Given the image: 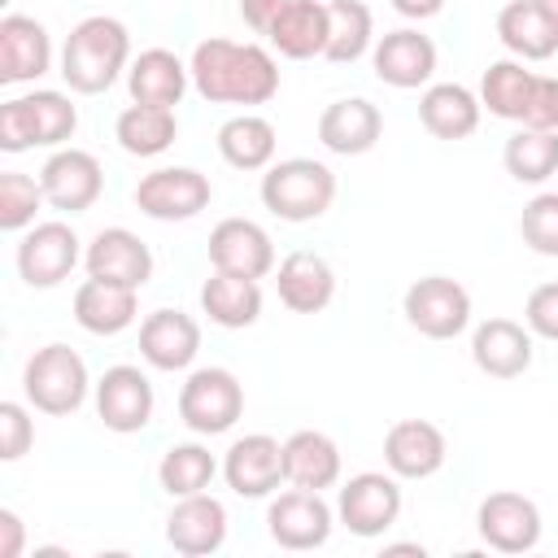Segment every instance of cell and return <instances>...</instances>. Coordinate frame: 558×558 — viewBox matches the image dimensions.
<instances>
[{
  "label": "cell",
  "mask_w": 558,
  "mask_h": 558,
  "mask_svg": "<svg viewBox=\"0 0 558 558\" xmlns=\"http://www.w3.org/2000/svg\"><path fill=\"white\" fill-rule=\"evenodd\" d=\"M126 52H131L126 26H122L118 17L96 13V17H83V22L70 31V39H65V48H61V74H65V83H70L74 92L96 96V92L113 87V78H118L122 65H126Z\"/></svg>",
  "instance_id": "2"
},
{
  "label": "cell",
  "mask_w": 558,
  "mask_h": 558,
  "mask_svg": "<svg viewBox=\"0 0 558 558\" xmlns=\"http://www.w3.org/2000/svg\"><path fill=\"white\" fill-rule=\"evenodd\" d=\"M39 183H44V196H48L52 209L78 214V209L96 205V196L105 187V174H100V161L87 148H61L44 161Z\"/></svg>",
  "instance_id": "15"
},
{
  "label": "cell",
  "mask_w": 558,
  "mask_h": 558,
  "mask_svg": "<svg viewBox=\"0 0 558 558\" xmlns=\"http://www.w3.org/2000/svg\"><path fill=\"white\" fill-rule=\"evenodd\" d=\"M218 153L235 170H262L275 157V126L262 113H240L218 126Z\"/></svg>",
  "instance_id": "34"
},
{
  "label": "cell",
  "mask_w": 558,
  "mask_h": 558,
  "mask_svg": "<svg viewBox=\"0 0 558 558\" xmlns=\"http://www.w3.org/2000/svg\"><path fill=\"white\" fill-rule=\"evenodd\" d=\"M209 262H214V270L262 279L275 266V244H270V235L257 222H248V218H222L209 231Z\"/></svg>",
  "instance_id": "17"
},
{
  "label": "cell",
  "mask_w": 558,
  "mask_h": 558,
  "mask_svg": "<svg viewBox=\"0 0 558 558\" xmlns=\"http://www.w3.org/2000/svg\"><path fill=\"white\" fill-rule=\"evenodd\" d=\"M384 462L401 480H427L445 466V432L432 418H397L384 436Z\"/></svg>",
  "instance_id": "16"
},
{
  "label": "cell",
  "mask_w": 558,
  "mask_h": 558,
  "mask_svg": "<svg viewBox=\"0 0 558 558\" xmlns=\"http://www.w3.org/2000/svg\"><path fill=\"white\" fill-rule=\"evenodd\" d=\"M48 61H52V44L35 17H26V13L0 17V83L39 78L48 70Z\"/></svg>",
  "instance_id": "22"
},
{
  "label": "cell",
  "mask_w": 558,
  "mask_h": 558,
  "mask_svg": "<svg viewBox=\"0 0 558 558\" xmlns=\"http://www.w3.org/2000/svg\"><path fill=\"white\" fill-rule=\"evenodd\" d=\"M283 4H288V0H240V17H244L257 35H266V31L275 26V17L283 13Z\"/></svg>",
  "instance_id": "44"
},
{
  "label": "cell",
  "mask_w": 558,
  "mask_h": 558,
  "mask_svg": "<svg viewBox=\"0 0 558 558\" xmlns=\"http://www.w3.org/2000/svg\"><path fill=\"white\" fill-rule=\"evenodd\" d=\"M166 541L187 554V558H205L214 549H222L227 541V510L218 497L209 493H192V497H179L170 519H166Z\"/></svg>",
  "instance_id": "18"
},
{
  "label": "cell",
  "mask_w": 558,
  "mask_h": 558,
  "mask_svg": "<svg viewBox=\"0 0 558 558\" xmlns=\"http://www.w3.org/2000/svg\"><path fill=\"white\" fill-rule=\"evenodd\" d=\"M192 83L205 100L266 105L279 92V65L262 44L205 39L192 52Z\"/></svg>",
  "instance_id": "1"
},
{
  "label": "cell",
  "mask_w": 558,
  "mask_h": 558,
  "mask_svg": "<svg viewBox=\"0 0 558 558\" xmlns=\"http://www.w3.org/2000/svg\"><path fill=\"white\" fill-rule=\"evenodd\" d=\"M135 205L157 222H187L209 205V179L192 166H166L140 179Z\"/></svg>",
  "instance_id": "8"
},
{
  "label": "cell",
  "mask_w": 558,
  "mask_h": 558,
  "mask_svg": "<svg viewBox=\"0 0 558 558\" xmlns=\"http://www.w3.org/2000/svg\"><path fill=\"white\" fill-rule=\"evenodd\" d=\"M244 414V388L231 371L222 366H201L187 375V384L179 388V418L201 432V436H218L227 432L235 418Z\"/></svg>",
  "instance_id": "6"
},
{
  "label": "cell",
  "mask_w": 558,
  "mask_h": 558,
  "mask_svg": "<svg viewBox=\"0 0 558 558\" xmlns=\"http://www.w3.org/2000/svg\"><path fill=\"white\" fill-rule=\"evenodd\" d=\"M418 118L436 140H466L480 126V100L462 83H436L423 92Z\"/></svg>",
  "instance_id": "31"
},
{
  "label": "cell",
  "mask_w": 558,
  "mask_h": 558,
  "mask_svg": "<svg viewBox=\"0 0 558 558\" xmlns=\"http://www.w3.org/2000/svg\"><path fill=\"white\" fill-rule=\"evenodd\" d=\"M336 201V174L314 157H288L262 174V205L283 222L323 218Z\"/></svg>",
  "instance_id": "3"
},
{
  "label": "cell",
  "mask_w": 558,
  "mask_h": 558,
  "mask_svg": "<svg viewBox=\"0 0 558 558\" xmlns=\"http://www.w3.org/2000/svg\"><path fill=\"white\" fill-rule=\"evenodd\" d=\"M519 235L532 253L541 257H558V192H541L523 205L519 218Z\"/></svg>",
  "instance_id": "40"
},
{
  "label": "cell",
  "mask_w": 558,
  "mask_h": 558,
  "mask_svg": "<svg viewBox=\"0 0 558 558\" xmlns=\"http://www.w3.org/2000/svg\"><path fill=\"white\" fill-rule=\"evenodd\" d=\"M527 131H558V78H545L536 74L532 83V96L523 105V118H519Z\"/></svg>",
  "instance_id": "42"
},
{
  "label": "cell",
  "mask_w": 558,
  "mask_h": 558,
  "mask_svg": "<svg viewBox=\"0 0 558 558\" xmlns=\"http://www.w3.org/2000/svg\"><path fill=\"white\" fill-rule=\"evenodd\" d=\"M35 440L31 414L17 401H0V462H17Z\"/></svg>",
  "instance_id": "41"
},
{
  "label": "cell",
  "mask_w": 558,
  "mask_h": 558,
  "mask_svg": "<svg viewBox=\"0 0 558 558\" xmlns=\"http://www.w3.org/2000/svg\"><path fill=\"white\" fill-rule=\"evenodd\" d=\"M22 541H26L22 519L13 510H0V558H17L22 554Z\"/></svg>",
  "instance_id": "45"
},
{
  "label": "cell",
  "mask_w": 558,
  "mask_h": 558,
  "mask_svg": "<svg viewBox=\"0 0 558 558\" xmlns=\"http://www.w3.org/2000/svg\"><path fill=\"white\" fill-rule=\"evenodd\" d=\"M283 471H288V484L292 488H331L340 480V449L327 432H314V427H301L283 440Z\"/></svg>",
  "instance_id": "26"
},
{
  "label": "cell",
  "mask_w": 558,
  "mask_h": 558,
  "mask_svg": "<svg viewBox=\"0 0 558 558\" xmlns=\"http://www.w3.org/2000/svg\"><path fill=\"white\" fill-rule=\"evenodd\" d=\"M218 462L209 449L201 445H174L161 453V466H157V480L170 497H192V493H205L209 480H214Z\"/></svg>",
  "instance_id": "38"
},
{
  "label": "cell",
  "mask_w": 558,
  "mask_h": 558,
  "mask_svg": "<svg viewBox=\"0 0 558 558\" xmlns=\"http://www.w3.org/2000/svg\"><path fill=\"white\" fill-rule=\"evenodd\" d=\"M506 170L519 183H545L558 170V131H514L506 140Z\"/></svg>",
  "instance_id": "36"
},
{
  "label": "cell",
  "mask_w": 558,
  "mask_h": 558,
  "mask_svg": "<svg viewBox=\"0 0 558 558\" xmlns=\"http://www.w3.org/2000/svg\"><path fill=\"white\" fill-rule=\"evenodd\" d=\"M135 310H140L135 288H122V283H105L87 275L74 292V318L92 336H118L122 327L135 323Z\"/></svg>",
  "instance_id": "27"
},
{
  "label": "cell",
  "mask_w": 558,
  "mask_h": 558,
  "mask_svg": "<svg viewBox=\"0 0 558 558\" xmlns=\"http://www.w3.org/2000/svg\"><path fill=\"white\" fill-rule=\"evenodd\" d=\"M375 35V17L362 0H331L327 4V61H357Z\"/></svg>",
  "instance_id": "35"
},
{
  "label": "cell",
  "mask_w": 558,
  "mask_h": 558,
  "mask_svg": "<svg viewBox=\"0 0 558 558\" xmlns=\"http://www.w3.org/2000/svg\"><path fill=\"white\" fill-rule=\"evenodd\" d=\"M78 126V109L61 92H35L0 105V148L22 153L31 144H65Z\"/></svg>",
  "instance_id": "4"
},
{
  "label": "cell",
  "mask_w": 558,
  "mask_h": 558,
  "mask_svg": "<svg viewBox=\"0 0 558 558\" xmlns=\"http://www.w3.org/2000/svg\"><path fill=\"white\" fill-rule=\"evenodd\" d=\"M187 74L183 61L170 52V48H148L131 61L126 70V87H131V100L135 105H161V109H174L187 92Z\"/></svg>",
  "instance_id": "28"
},
{
  "label": "cell",
  "mask_w": 558,
  "mask_h": 558,
  "mask_svg": "<svg viewBox=\"0 0 558 558\" xmlns=\"http://www.w3.org/2000/svg\"><path fill=\"white\" fill-rule=\"evenodd\" d=\"M279 301L292 310V314H318L331 305L336 296V275L327 266V257L310 253V248H296L279 262Z\"/></svg>",
  "instance_id": "24"
},
{
  "label": "cell",
  "mask_w": 558,
  "mask_h": 558,
  "mask_svg": "<svg viewBox=\"0 0 558 558\" xmlns=\"http://www.w3.org/2000/svg\"><path fill=\"white\" fill-rule=\"evenodd\" d=\"M201 349V327L183 310H153L140 323V353L157 371H183Z\"/></svg>",
  "instance_id": "20"
},
{
  "label": "cell",
  "mask_w": 558,
  "mask_h": 558,
  "mask_svg": "<svg viewBox=\"0 0 558 558\" xmlns=\"http://www.w3.org/2000/svg\"><path fill=\"white\" fill-rule=\"evenodd\" d=\"M379 131H384V118H379V109H375L371 100H362V96L336 100V105H327L323 118H318V140H323L331 153H340V157L371 153L375 140H379Z\"/></svg>",
  "instance_id": "25"
},
{
  "label": "cell",
  "mask_w": 558,
  "mask_h": 558,
  "mask_svg": "<svg viewBox=\"0 0 558 558\" xmlns=\"http://www.w3.org/2000/svg\"><path fill=\"white\" fill-rule=\"evenodd\" d=\"M26 401L44 414H74L87 397V366L70 344H44L22 371Z\"/></svg>",
  "instance_id": "5"
},
{
  "label": "cell",
  "mask_w": 558,
  "mask_h": 558,
  "mask_svg": "<svg viewBox=\"0 0 558 558\" xmlns=\"http://www.w3.org/2000/svg\"><path fill=\"white\" fill-rule=\"evenodd\" d=\"M475 523H480L484 545L497 549V554H527L541 541V510H536V501L523 497V493H510V488L488 493L480 501V510H475Z\"/></svg>",
  "instance_id": "9"
},
{
  "label": "cell",
  "mask_w": 558,
  "mask_h": 558,
  "mask_svg": "<svg viewBox=\"0 0 558 558\" xmlns=\"http://www.w3.org/2000/svg\"><path fill=\"white\" fill-rule=\"evenodd\" d=\"M118 144L131 153V157H157L174 144L179 135V122H174V109H161V105H126L118 113Z\"/></svg>",
  "instance_id": "33"
},
{
  "label": "cell",
  "mask_w": 558,
  "mask_h": 558,
  "mask_svg": "<svg viewBox=\"0 0 558 558\" xmlns=\"http://www.w3.org/2000/svg\"><path fill=\"white\" fill-rule=\"evenodd\" d=\"M201 310L218 323V327H253L262 314V288L248 275H227L214 270L201 288Z\"/></svg>",
  "instance_id": "30"
},
{
  "label": "cell",
  "mask_w": 558,
  "mask_h": 558,
  "mask_svg": "<svg viewBox=\"0 0 558 558\" xmlns=\"http://www.w3.org/2000/svg\"><path fill=\"white\" fill-rule=\"evenodd\" d=\"M222 475L227 484L240 493V497H266L275 493L288 471H283V445L275 436H244L227 449V462H222Z\"/></svg>",
  "instance_id": "19"
},
{
  "label": "cell",
  "mask_w": 558,
  "mask_h": 558,
  "mask_svg": "<svg viewBox=\"0 0 558 558\" xmlns=\"http://www.w3.org/2000/svg\"><path fill=\"white\" fill-rule=\"evenodd\" d=\"M266 35L292 61L323 57L327 52V4H318V0H288Z\"/></svg>",
  "instance_id": "29"
},
{
  "label": "cell",
  "mask_w": 558,
  "mask_h": 558,
  "mask_svg": "<svg viewBox=\"0 0 558 558\" xmlns=\"http://www.w3.org/2000/svg\"><path fill=\"white\" fill-rule=\"evenodd\" d=\"M96 414L109 432H144L153 418V384L140 366H109L96 384Z\"/></svg>",
  "instance_id": "11"
},
{
  "label": "cell",
  "mask_w": 558,
  "mask_h": 558,
  "mask_svg": "<svg viewBox=\"0 0 558 558\" xmlns=\"http://www.w3.org/2000/svg\"><path fill=\"white\" fill-rule=\"evenodd\" d=\"M497 35L523 61H545V57L558 52V31H554V22L532 0H510L497 13Z\"/></svg>",
  "instance_id": "32"
},
{
  "label": "cell",
  "mask_w": 558,
  "mask_h": 558,
  "mask_svg": "<svg viewBox=\"0 0 558 558\" xmlns=\"http://www.w3.org/2000/svg\"><path fill=\"white\" fill-rule=\"evenodd\" d=\"M44 183H35L22 170H4L0 174V231H22L26 222H35V209L44 205Z\"/></svg>",
  "instance_id": "39"
},
{
  "label": "cell",
  "mask_w": 558,
  "mask_h": 558,
  "mask_svg": "<svg viewBox=\"0 0 558 558\" xmlns=\"http://www.w3.org/2000/svg\"><path fill=\"white\" fill-rule=\"evenodd\" d=\"M471 357L493 379H519L532 366V331L519 327L514 318H488L475 327Z\"/></svg>",
  "instance_id": "21"
},
{
  "label": "cell",
  "mask_w": 558,
  "mask_h": 558,
  "mask_svg": "<svg viewBox=\"0 0 558 558\" xmlns=\"http://www.w3.org/2000/svg\"><path fill=\"white\" fill-rule=\"evenodd\" d=\"M532 4H536V9H541L549 22H554V31H558V0H532Z\"/></svg>",
  "instance_id": "48"
},
{
  "label": "cell",
  "mask_w": 558,
  "mask_h": 558,
  "mask_svg": "<svg viewBox=\"0 0 558 558\" xmlns=\"http://www.w3.org/2000/svg\"><path fill=\"white\" fill-rule=\"evenodd\" d=\"M405 323L427 340H453L471 323V292L449 275H423L405 288Z\"/></svg>",
  "instance_id": "7"
},
{
  "label": "cell",
  "mask_w": 558,
  "mask_h": 558,
  "mask_svg": "<svg viewBox=\"0 0 558 558\" xmlns=\"http://www.w3.org/2000/svg\"><path fill=\"white\" fill-rule=\"evenodd\" d=\"M87 275L140 292V288L153 279V253H148V244H144L135 231H126V227H105V231H96V240L87 244Z\"/></svg>",
  "instance_id": "14"
},
{
  "label": "cell",
  "mask_w": 558,
  "mask_h": 558,
  "mask_svg": "<svg viewBox=\"0 0 558 558\" xmlns=\"http://www.w3.org/2000/svg\"><path fill=\"white\" fill-rule=\"evenodd\" d=\"M532 83H536V74L523 70L519 61H493L484 70V83H480V105H488V113H497V118L519 122L523 105L532 96Z\"/></svg>",
  "instance_id": "37"
},
{
  "label": "cell",
  "mask_w": 558,
  "mask_h": 558,
  "mask_svg": "<svg viewBox=\"0 0 558 558\" xmlns=\"http://www.w3.org/2000/svg\"><path fill=\"white\" fill-rule=\"evenodd\" d=\"M78 266V235L70 222H39L17 244V275L31 288H57Z\"/></svg>",
  "instance_id": "12"
},
{
  "label": "cell",
  "mask_w": 558,
  "mask_h": 558,
  "mask_svg": "<svg viewBox=\"0 0 558 558\" xmlns=\"http://www.w3.org/2000/svg\"><path fill=\"white\" fill-rule=\"evenodd\" d=\"M384 558H423V545H384Z\"/></svg>",
  "instance_id": "47"
},
{
  "label": "cell",
  "mask_w": 558,
  "mask_h": 558,
  "mask_svg": "<svg viewBox=\"0 0 558 558\" xmlns=\"http://www.w3.org/2000/svg\"><path fill=\"white\" fill-rule=\"evenodd\" d=\"M527 327L536 331V336H545V340H558V279L554 283H541V288H532V296H527Z\"/></svg>",
  "instance_id": "43"
},
{
  "label": "cell",
  "mask_w": 558,
  "mask_h": 558,
  "mask_svg": "<svg viewBox=\"0 0 558 558\" xmlns=\"http://www.w3.org/2000/svg\"><path fill=\"white\" fill-rule=\"evenodd\" d=\"M266 523L283 549H318L331 536V506L314 488H288L270 501Z\"/></svg>",
  "instance_id": "13"
},
{
  "label": "cell",
  "mask_w": 558,
  "mask_h": 558,
  "mask_svg": "<svg viewBox=\"0 0 558 558\" xmlns=\"http://www.w3.org/2000/svg\"><path fill=\"white\" fill-rule=\"evenodd\" d=\"M432 70H436V44L423 31L401 26L375 44V74L388 87H418L432 78Z\"/></svg>",
  "instance_id": "23"
},
{
  "label": "cell",
  "mask_w": 558,
  "mask_h": 558,
  "mask_svg": "<svg viewBox=\"0 0 558 558\" xmlns=\"http://www.w3.org/2000/svg\"><path fill=\"white\" fill-rule=\"evenodd\" d=\"M392 9H397L401 17L423 22V17H436V13L445 9V0H392Z\"/></svg>",
  "instance_id": "46"
},
{
  "label": "cell",
  "mask_w": 558,
  "mask_h": 558,
  "mask_svg": "<svg viewBox=\"0 0 558 558\" xmlns=\"http://www.w3.org/2000/svg\"><path fill=\"white\" fill-rule=\"evenodd\" d=\"M340 523L353 536H379L397 523L401 514V488L384 471H362L340 488Z\"/></svg>",
  "instance_id": "10"
}]
</instances>
